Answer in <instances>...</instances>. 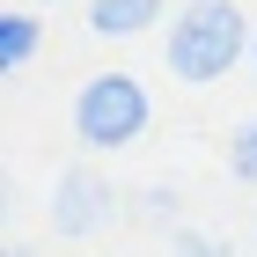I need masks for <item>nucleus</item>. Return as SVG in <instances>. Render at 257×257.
Returning a JSON list of instances; mask_svg holds the SVG:
<instances>
[{"mask_svg": "<svg viewBox=\"0 0 257 257\" xmlns=\"http://www.w3.org/2000/svg\"><path fill=\"white\" fill-rule=\"evenodd\" d=\"M242 59H250V22H242L235 0H184L177 22L162 30V66L184 88H213Z\"/></svg>", "mask_w": 257, "mask_h": 257, "instance_id": "obj_1", "label": "nucleus"}, {"mask_svg": "<svg viewBox=\"0 0 257 257\" xmlns=\"http://www.w3.org/2000/svg\"><path fill=\"white\" fill-rule=\"evenodd\" d=\"M147 125H155V96H147V81H140V74L103 66V74L81 81V96H74V133H81V147L118 155V147H133Z\"/></svg>", "mask_w": 257, "mask_h": 257, "instance_id": "obj_2", "label": "nucleus"}, {"mask_svg": "<svg viewBox=\"0 0 257 257\" xmlns=\"http://www.w3.org/2000/svg\"><path fill=\"white\" fill-rule=\"evenodd\" d=\"M110 220H118V184L103 177V169H66V177L52 184V228H59L66 242L103 235Z\"/></svg>", "mask_w": 257, "mask_h": 257, "instance_id": "obj_3", "label": "nucleus"}, {"mask_svg": "<svg viewBox=\"0 0 257 257\" xmlns=\"http://www.w3.org/2000/svg\"><path fill=\"white\" fill-rule=\"evenodd\" d=\"M169 0H88V30L103 44H133L140 30H155Z\"/></svg>", "mask_w": 257, "mask_h": 257, "instance_id": "obj_4", "label": "nucleus"}, {"mask_svg": "<svg viewBox=\"0 0 257 257\" xmlns=\"http://www.w3.org/2000/svg\"><path fill=\"white\" fill-rule=\"evenodd\" d=\"M37 44H44L37 15H22V8H0V74L30 66V59H37Z\"/></svg>", "mask_w": 257, "mask_h": 257, "instance_id": "obj_5", "label": "nucleus"}, {"mask_svg": "<svg viewBox=\"0 0 257 257\" xmlns=\"http://www.w3.org/2000/svg\"><path fill=\"white\" fill-rule=\"evenodd\" d=\"M228 177H235V184H257V110L235 125V140H228Z\"/></svg>", "mask_w": 257, "mask_h": 257, "instance_id": "obj_6", "label": "nucleus"}, {"mask_svg": "<svg viewBox=\"0 0 257 257\" xmlns=\"http://www.w3.org/2000/svg\"><path fill=\"white\" fill-rule=\"evenodd\" d=\"M169 257H228V242H220V235H206V228H177Z\"/></svg>", "mask_w": 257, "mask_h": 257, "instance_id": "obj_7", "label": "nucleus"}, {"mask_svg": "<svg viewBox=\"0 0 257 257\" xmlns=\"http://www.w3.org/2000/svg\"><path fill=\"white\" fill-rule=\"evenodd\" d=\"M15 206H22V191H15V177L0 169V242H8V228H15Z\"/></svg>", "mask_w": 257, "mask_h": 257, "instance_id": "obj_8", "label": "nucleus"}, {"mask_svg": "<svg viewBox=\"0 0 257 257\" xmlns=\"http://www.w3.org/2000/svg\"><path fill=\"white\" fill-rule=\"evenodd\" d=\"M250 66H257V30H250Z\"/></svg>", "mask_w": 257, "mask_h": 257, "instance_id": "obj_9", "label": "nucleus"}, {"mask_svg": "<svg viewBox=\"0 0 257 257\" xmlns=\"http://www.w3.org/2000/svg\"><path fill=\"white\" fill-rule=\"evenodd\" d=\"M0 257H8V242H0Z\"/></svg>", "mask_w": 257, "mask_h": 257, "instance_id": "obj_10", "label": "nucleus"}]
</instances>
